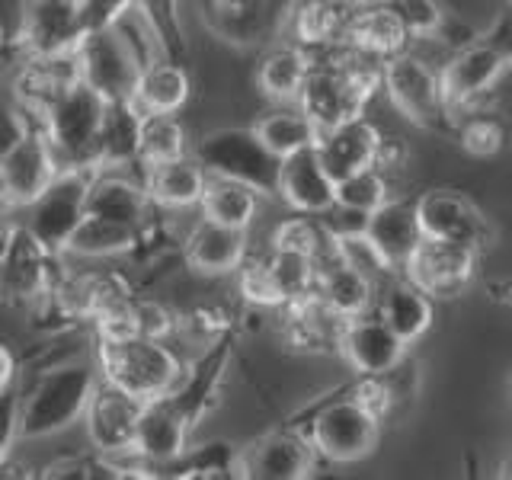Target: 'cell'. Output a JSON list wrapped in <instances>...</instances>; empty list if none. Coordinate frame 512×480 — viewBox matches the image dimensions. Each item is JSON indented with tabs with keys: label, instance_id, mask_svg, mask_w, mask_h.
<instances>
[{
	"label": "cell",
	"instance_id": "cb8c5ba5",
	"mask_svg": "<svg viewBox=\"0 0 512 480\" xmlns=\"http://www.w3.org/2000/svg\"><path fill=\"white\" fill-rule=\"evenodd\" d=\"M141 183L157 208L180 212V208H196L202 202L208 170L192 154H180L173 160L141 167Z\"/></svg>",
	"mask_w": 512,
	"mask_h": 480
},
{
	"label": "cell",
	"instance_id": "e0dca14e",
	"mask_svg": "<svg viewBox=\"0 0 512 480\" xmlns=\"http://www.w3.org/2000/svg\"><path fill=\"white\" fill-rule=\"evenodd\" d=\"M84 39L77 0H26L20 48L26 58L68 55Z\"/></svg>",
	"mask_w": 512,
	"mask_h": 480
},
{
	"label": "cell",
	"instance_id": "1f68e13d",
	"mask_svg": "<svg viewBox=\"0 0 512 480\" xmlns=\"http://www.w3.org/2000/svg\"><path fill=\"white\" fill-rule=\"evenodd\" d=\"M311 64V55L301 45H276L263 55L260 68H256V84L272 100L292 103L298 100L304 80L311 74Z\"/></svg>",
	"mask_w": 512,
	"mask_h": 480
},
{
	"label": "cell",
	"instance_id": "c3c4849f",
	"mask_svg": "<svg viewBox=\"0 0 512 480\" xmlns=\"http://www.w3.org/2000/svg\"><path fill=\"white\" fill-rule=\"evenodd\" d=\"M484 42L512 64V4L496 16V23L484 32Z\"/></svg>",
	"mask_w": 512,
	"mask_h": 480
},
{
	"label": "cell",
	"instance_id": "9c48e42d",
	"mask_svg": "<svg viewBox=\"0 0 512 480\" xmlns=\"http://www.w3.org/2000/svg\"><path fill=\"white\" fill-rule=\"evenodd\" d=\"M308 439L317 458L333 464L359 461L378 442V413L359 397L330 400L314 413Z\"/></svg>",
	"mask_w": 512,
	"mask_h": 480
},
{
	"label": "cell",
	"instance_id": "5bb4252c",
	"mask_svg": "<svg viewBox=\"0 0 512 480\" xmlns=\"http://www.w3.org/2000/svg\"><path fill=\"white\" fill-rule=\"evenodd\" d=\"M477 253V247L458 244V240L423 237L420 247L413 250L410 263L404 266V276L413 285H420L426 295H458L474 276Z\"/></svg>",
	"mask_w": 512,
	"mask_h": 480
},
{
	"label": "cell",
	"instance_id": "ac0fdd59",
	"mask_svg": "<svg viewBox=\"0 0 512 480\" xmlns=\"http://www.w3.org/2000/svg\"><path fill=\"white\" fill-rule=\"evenodd\" d=\"M416 218H420L423 237L432 240H458L468 247H484L490 240V224L477 208L448 189H432L416 199Z\"/></svg>",
	"mask_w": 512,
	"mask_h": 480
},
{
	"label": "cell",
	"instance_id": "3957f363",
	"mask_svg": "<svg viewBox=\"0 0 512 480\" xmlns=\"http://www.w3.org/2000/svg\"><path fill=\"white\" fill-rule=\"evenodd\" d=\"M96 365L100 375L138 400H154L173 394L186 378L180 356L151 336H128V340H100L96 343Z\"/></svg>",
	"mask_w": 512,
	"mask_h": 480
},
{
	"label": "cell",
	"instance_id": "484cf974",
	"mask_svg": "<svg viewBox=\"0 0 512 480\" xmlns=\"http://www.w3.org/2000/svg\"><path fill=\"white\" fill-rule=\"evenodd\" d=\"M247 260V231L202 218L186 240V263L205 276H224Z\"/></svg>",
	"mask_w": 512,
	"mask_h": 480
},
{
	"label": "cell",
	"instance_id": "f546056e",
	"mask_svg": "<svg viewBox=\"0 0 512 480\" xmlns=\"http://www.w3.org/2000/svg\"><path fill=\"white\" fill-rule=\"evenodd\" d=\"M199 208H202V218H208V221L247 231L256 218V212H260V192L247 183H240V180H228V176L208 173Z\"/></svg>",
	"mask_w": 512,
	"mask_h": 480
},
{
	"label": "cell",
	"instance_id": "e575fe53",
	"mask_svg": "<svg viewBox=\"0 0 512 480\" xmlns=\"http://www.w3.org/2000/svg\"><path fill=\"white\" fill-rule=\"evenodd\" d=\"M180 154H189V141H186L183 122L176 119V112H141L138 164L151 167Z\"/></svg>",
	"mask_w": 512,
	"mask_h": 480
},
{
	"label": "cell",
	"instance_id": "ab89813d",
	"mask_svg": "<svg viewBox=\"0 0 512 480\" xmlns=\"http://www.w3.org/2000/svg\"><path fill=\"white\" fill-rule=\"evenodd\" d=\"M240 292H244L250 304H260V308H279V304H285V295L276 276H272L269 260H244V266H240Z\"/></svg>",
	"mask_w": 512,
	"mask_h": 480
},
{
	"label": "cell",
	"instance_id": "f6af8a7d",
	"mask_svg": "<svg viewBox=\"0 0 512 480\" xmlns=\"http://www.w3.org/2000/svg\"><path fill=\"white\" fill-rule=\"evenodd\" d=\"M16 439H20V388L10 384L7 391H0V464L10 458Z\"/></svg>",
	"mask_w": 512,
	"mask_h": 480
},
{
	"label": "cell",
	"instance_id": "7a4b0ae2",
	"mask_svg": "<svg viewBox=\"0 0 512 480\" xmlns=\"http://www.w3.org/2000/svg\"><path fill=\"white\" fill-rule=\"evenodd\" d=\"M378 58L359 52L356 58H336L324 64H311V74L298 93V106L308 116L317 132L356 119L365 112V103L372 100L375 84L381 80Z\"/></svg>",
	"mask_w": 512,
	"mask_h": 480
},
{
	"label": "cell",
	"instance_id": "8fae6325",
	"mask_svg": "<svg viewBox=\"0 0 512 480\" xmlns=\"http://www.w3.org/2000/svg\"><path fill=\"white\" fill-rule=\"evenodd\" d=\"M343 359L356 368L362 378H388L404 362L407 343L384 324L375 311L346 317L340 336H336Z\"/></svg>",
	"mask_w": 512,
	"mask_h": 480
},
{
	"label": "cell",
	"instance_id": "83f0119b",
	"mask_svg": "<svg viewBox=\"0 0 512 480\" xmlns=\"http://www.w3.org/2000/svg\"><path fill=\"white\" fill-rule=\"evenodd\" d=\"M141 109L135 100H106L100 135H96V170H119L138 164Z\"/></svg>",
	"mask_w": 512,
	"mask_h": 480
},
{
	"label": "cell",
	"instance_id": "d6986e66",
	"mask_svg": "<svg viewBox=\"0 0 512 480\" xmlns=\"http://www.w3.org/2000/svg\"><path fill=\"white\" fill-rule=\"evenodd\" d=\"M381 132L368 122L365 116L346 119L340 125L320 132L314 151L320 157V164L330 173L333 183L346 180V176L359 173L365 167H378V154H381Z\"/></svg>",
	"mask_w": 512,
	"mask_h": 480
},
{
	"label": "cell",
	"instance_id": "8992f818",
	"mask_svg": "<svg viewBox=\"0 0 512 480\" xmlns=\"http://www.w3.org/2000/svg\"><path fill=\"white\" fill-rule=\"evenodd\" d=\"M93 170H58V176L48 183L36 199L23 208V228L39 240V244L64 256L71 234L87 215V189Z\"/></svg>",
	"mask_w": 512,
	"mask_h": 480
},
{
	"label": "cell",
	"instance_id": "db71d44e",
	"mask_svg": "<svg viewBox=\"0 0 512 480\" xmlns=\"http://www.w3.org/2000/svg\"><path fill=\"white\" fill-rule=\"evenodd\" d=\"M509 4H512V0H509Z\"/></svg>",
	"mask_w": 512,
	"mask_h": 480
},
{
	"label": "cell",
	"instance_id": "ba28073f",
	"mask_svg": "<svg viewBox=\"0 0 512 480\" xmlns=\"http://www.w3.org/2000/svg\"><path fill=\"white\" fill-rule=\"evenodd\" d=\"M381 84L388 90L391 103L404 116L432 132H448L452 128V112L445 106L442 80L423 58L410 52H397L381 61Z\"/></svg>",
	"mask_w": 512,
	"mask_h": 480
},
{
	"label": "cell",
	"instance_id": "4dcf8cb0",
	"mask_svg": "<svg viewBox=\"0 0 512 480\" xmlns=\"http://www.w3.org/2000/svg\"><path fill=\"white\" fill-rule=\"evenodd\" d=\"M138 240H141V231L132 228V224L87 212L84 221L77 224V231L71 234L64 253L84 256V260H106V256H122L128 250H135Z\"/></svg>",
	"mask_w": 512,
	"mask_h": 480
},
{
	"label": "cell",
	"instance_id": "6da1fadb",
	"mask_svg": "<svg viewBox=\"0 0 512 480\" xmlns=\"http://www.w3.org/2000/svg\"><path fill=\"white\" fill-rule=\"evenodd\" d=\"M96 381H100V365L90 362L45 368L26 391H20V439H48L84 420Z\"/></svg>",
	"mask_w": 512,
	"mask_h": 480
},
{
	"label": "cell",
	"instance_id": "7c38bea8",
	"mask_svg": "<svg viewBox=\"0 0 512 480\" xmlns=\"http://www.w3.org/2000/svg\"><path fill=\"white\" fill-rule=\"evenodd\" d=\"M141 407H144V400L122 391L119 384H112L100 375V381H96V388L90 394L87 413H84L87 439L96 452L100 455L132 452Z\"/></svg>",
	"mask_w": 512,
	"mask_h": 480
},
{
	"label": "cell",
	"instance_id": "ee69618b",
	"mask_svg": "<svg viewBox=\"0 0 512 480\" xmlns=\"http://www.w3.org/2000/svg\"><path fill=\"white\" fill-rule=\"evenodd\" d=\"M320 224H324V231L333 237V240H343V237H362L368 231V221H372V212H365V208H356V205H343V202H333L327 212L317 215Z\"/></svg>",
	"mask_w": 512,
	"mask_h": 480
},
{
	"label": "cell",
	"instance_id": "681fc988",
	"mask_svg": "<svg viewBox=\"0 0 512 480\" xmlns=\"http://www.w3.org/2000/svg\"><path fill=\"white\" fill-rule=\"evenodd\" d=\"M10 384H16V359L7 343H0V391H7Z\"/></svg>",
	"mask_w": 512,
	"mask_h": 480
},
{
	"label": "cell",
	"instance_id": "ffe728a7",
	"mask_svg": "<svg viewBox=\"0 0 512 480\" xmlns=\"http://www.w3.org/2000/svg\"><path fill=\"white\" fill-rule=\"evenodd\" d=\"M52 260L58 256L48 253L23 224H16L10 247L0 256V292L13 301H32L52 292Z\"/></svg>",
	"mask_w": 512,
	"mask_h": 480
},
{
	"label": "cell",
	"instance_id": "d6a6232c",
	"mask_svg": "<svg viewBox=\"0 0 512 480\" xmlns=\"http://www.w3.org/2000/svg\"><path fill=\"white\" fill-rule=\"evenodd\" d=\"M346 39L356 45V52H365L378 61L391 58L397 52H404L407 45V29L397 23V16L384 7L375 4L372 10H356L346 26Z\"/></svg>",
	"mask_w": 512,
	"mask_h": 480
},
{
	"label": "cell",
	"instance_id": "4316f807",
	"mask_svg": "<svg viewBox=\"0 0 512 480\" xmlns=\"http://www.w3.org/2000/svg\"><path fill=\"white\" fill-rule=\"evenodd\" d=\"M384 324H388L407 346L416 343L432 327V295H426L420 285H413L407 276L378 285L375 308Z\"/></svg>",
	"mask_w": 512,
	"mask_h": 480
},
{
	"label": "cell",
	"instance_id": "816d5d0a",
	"mask_svg": "<svg viewBox=\"0 0 512 480\" xmlns=\"http://www.w3.org/2000/svg\"><path fill=\"white\" fill-rule=\"evenodd\" d=\"M368 4H388V0H368Z\"/></svg>",
	"mask_w": 512,
	"mask_h": 480
},
{
	"label": "cell",
	"instance_id": "836d02e7",
	"mask_svg": "<svg viewBox=\"0 0 512 480\" xmlns=\"http://www.w3.org/2000/svg\"><path fill=\"white\" fill-rule=\"evenodd\" d=\"M253 132L260 135V141L276 157H288V154H298L304 148H314L317 138H320L317 125L304 116L301 106L269 112V116H263L253 125Z\"/></svg>",
	"mask_w": 512,
	"mask_h": 480
},
{
	"label": "cell",
	"instance_id": "30bf717a",
	"mask_svg": "<svg viewBox=\"0 0 512 480\" xmlns=\"http://www.w3.org/2000/svg\"><path fill=\"white\" fill-rule=\"evenodd\" d=\"M58 157L48 144L39 122L29 125V132L0 164V205L10 212L23 208L39 196V192L58 176Z\"/></svg>",
	"mask_w": 512,
	"mask_h": 480
},
{
	"label": "cell",
	"instance_id": "7dc6e473",
	"mask_svg": "<svg viewBox=\"0 0 512 480\" xmlns=\"http://www.w3.org/2000/svg\"><path fill=\"white\" fill-rule=\"evenodd\" d=\"M135 314H138V330L141 336H151V340H167L173 333V314L157 301H135Z\"/></svg>",
	"mask_w": 512,
	"mask_h": 480
},
{
	"label": "cell",
	"instance_id": "f1b7e54d",
	"mask_svg": "<svg viewBox=\"0 0 512 480\" xmlns=\"http://www.w3.org/2000/svg\"><path fill=\"white\" fill-rule=\"evenodd\" d=\"M189 74L170 58H151L141 64L132 100L141 112H180L189 100Z\"/></svg>",
	"mask_w": 512,
	"mask_h": 480
},
{
	"label": "cell",
	"instance_id": "f907efd6",
	"mask_svg": "<svg viewBox=\"0 0 512 480\" xmlns=\"http://www.w3.org/2000/svg\"><path fill=\"white\" fill-rule=\"evenodd\" d=\"M503 474H506V477H512V461H509L506 468H503Z\"/></svg>",
	"mask_w": 512,
	"mask_h": 480
},
{
	"label": "cell",
	"instance_id": "2e32d148",
	"mask_svg": "<svg viewBox=\"0 0 512 480\" xmlns=\"http://www.w3.org/2000/svg\"><path fill=\"white\" fill-rule=\"evenodd\" d=\"M189 429H192V416L186 413V407L173 394L144 400L132 452L141 461L157 464V468L160 464H173L186 452Z\"/></svg>",
	"mask_w": 512,
	"mask_h": 480
},
{
	"label": "cell",
	"instance_id": "d590c367",
	"mask_svg": "<svg viewBox=\"0 0 512 480\" xmlns=\"http://www.w3.org/2000/svg\"><path fill=\"white\" fill-rule=\"evenodd\" d=\"M346 0H308L295 16V32L304 45H320L336 36H346V26L352 20Z\"/></svg>",
	"mask_w": 512,
	"mask_h": 480
},
{
	"label": "cell",
	"instance_id": "b9f144b4",
	"mask_svg": "<svg viewBox=\"0 0 512 480\" xmlns=\"http://www.w3.org/2000/svg\"><path fill=\"white\" fill-rule=\"evenodd\" d=\"M42 477L48 480H93V477H122V468L109 464L100 452L96 455H71V458H58L48 468H42Z\"/></svg>",
	"mask_w": 512,
	"mask_h": 480
},
{
	"label": "cell",
	"instance_id": "d4e9b609",
	"mask_svg": "<svg viewBox=\"0 0 512 480\" xmlns=\"http://www.w3.org/2000/svg\"><path fill=\"white\" fill-rule=\"evenodd\" d=\"M151 196L144 183L128 180V176L116 170H93L90 189H87V212L103 215L112 221L132 224V228H144L151 218Z\"/></svg>",
	"mask_w": 512,
	"mask_h": 480
},
{
	"label": "cell",
	"instance_id": "f35d334b",
	"mask_svg": "<svg viewBox=\"0 0 512 480\" xmlns=\"http://www.w3.org/2000/svg\"><path fill=\"white\" fill-rule=\"evenodd\" d=\"M384 7L397 16V23L407 29L410 39L432 36L445 23V10L439 7V0H388Z\"/></svg>",
	"mask_w": 512,
	"mask_h": 480
},
{
	"label": "cell",
	"instance_id": "74e56055",
	"mask_svg": "<svg viewBox=\"0 0 512 480\" xmlns=\"http://www.w3.org/2000/svg\"><path fill=\"white\" fill-rule=\"evenodd\" d=\"M183 477H237V452L228 442H208L199 452H183L176 458Z\"/></svg>",
	"mask_w": 512,
	"mask_h": 480
},
{
	"label": "cell",
	"instance_id": "5b68a950",
	"mask_svg": "<svg viewBox=\"0 0 512 480\" xmlns=\"http://www.w3.org/2000/svg\"><path fill=\"white\" fill-rule=\"evenodd\" d=\"M192 157L212 176L240 180L253 186L260 196H276L279 192L282 157L272 154L253 128H218V132H208L192 148Z\"/></svg>",
	"mask_w": 512,
	"mask_h": 480
},
{
	"label": "cell",
	"instance_id": "7bdbcfd3",
	"mask_svg": "<svg viewBox=\"0 0 512 480\" xmlns=\"http://www.w3.org/2000/svg\"><path fill=\"white\" fill-rule=\"evenodd\" d=\"M80 4V29L87 32H100L119 26L128 13L138 10V0H77Z\"/></svg>",
	"mask_w": 512,
	"mask_h": 480
},
{
	"label": "cell",
	"instance_id": "7402d4cb",
	"mask_svg": "<svg viewBox=\"0 0 512 480\" xmlns=\"http://www.w3.org/2000/svg\"><path fill=\"white\" fill-rule=\"evenodd\" d=\"M311 295L333 314L356 317L375 308L378 285L356 266H349L333 247V253H327L324 260H317V279H314Z\"/></svg>",
	"mask_w": 512,
	"mask_h": 480
},
{
	"label": "cell",
	"instance_id": "f5cc1de1",
	"mask_svg": "<svg viewBox=\"0 0 512 480\" xmlns=\"http://www.w3.org/2000/svg\"><path fill=\"white\" fill-rule=\"evenodd\" d=\"M509 391H512V384H509Z\"/></svg>",
	"mask_w": 512,
	"mask_h": 480
},
{
	"label": "cell",
	"instance_id": "9a60e30c",
	"mask_svg": "<svg viewBox=\"0 0 512 480\" xmlns=\"http://www.w3.org/2000/svg\"><path fill=\"white\" fill-rule=\"evenodd\" d=\"M506 68L509 61L500 52H493L484 39H474L458 48L439 74L448 112H468L480 96L496 87V80L503 77Z\"/></svg>",
	"mask_w": 512,
	"mask_h": 480
},
{
	"label": "cell",
	"instance_id": "4fadbf2b",
	"mask_svg": "<svg viewBox=\"0 0 512 480\" xmlns=\"http://www.w3.org/2000/svg\"><path fill=\"white\" fill-rule=\"evenodd\" d=\"M317 464L311 439L298 429H276L237 452V477L250 480H298Z\"/></svg>",
	"mask_w": 512,
	"mask_h": 480
},
{
	"label": "cell",
	"instance_id": "60d3db41",
	"mask_svg": "<svg viewBox=\"0 0 512 480\" xmlns=\"http://www.w3.org/2000/svg\"><path fill=\"white\" fill-rule=\"evenodd\" d=\"M458 138L464 144V151L474 157H493L496 151L503 148L506 141V128L500 119L493 116H471L458 128Z\"/></svg>",
	"mask_w": 512,
	"mask_h": 480
},
{
	"label": "cell",
	"instance_id": "8d00e7d4",
	"mask_svg": "<svg viewBox=\"0 0 512 480\" xmlns=\"http://www.w3.org/2000/svg\"><path fill=\"white\" fill-rule=\"evenodd\" d=\"M336 202L375 212L378 205L388 202V180H384V173L378 167H365L336 183Z\"/></svg>",
	"mask_w": 512,
	"mask_h": 480
},
{
	"label": "cell",
	"instance_id": "44dd1931",
	"mask_svg": "<svg viewBox=\"0 0 512 480\" xmlns=\"http://www.w3.org/2000/svg\"><path fill=\"white\" fill-rule=\"evenodd\" d=\"M276 196L298 215H320L336 202V183L320 164L314 148L282 157L279 167V192Z\"/></svg>",
	"mask_w": 512,
	"mask_h": 480
},
{
	"label": "cell",
	"instance_id": "603a6c76",
	"mask_svg": "<svg viewBox=\"0 0 512 480\" xmlns=\"http://www.w3.org/2000/svg\"><path fill=\"white\" fill-rule=\"evenodd\" d=\"M365 237L372 240V247L388 263L391 272H404L413 250L423 240L420 218H416V202L388 199L384 205H378L372 212V221H368Z\"/></svg>",
	"mask_w": 512,
	"mask_h": 480
},
{
	"label": "cell",
	"instance_id": "bcb514c9",
	"mask_svg": "<svg viewBox=\"0 0 512 480\" xmlns=\"http://www.w3.org/2000/svg\"><path fill=\"white\" fill-rule=\"evenodd\" d=\"M29 125H32V119H29L26 109H16V106L0 103V164H4L7 154L29 132Z\"/></svg>",
	"mask_w": 512,
	"mask_h": 480
},
{
	"label": "cell",
	"instance_id": "52a82bcc",
	"mask_svg": "<svg viewBox=\"0 0 512 480\" xmlns=\"http://www.w3.org/2000/svg\"><path fill=\"white\" fill-rule=\"evenodd\" d=\"M77 71L87 87H93L103 100H132L135 80L141 74V58L135 42L125 36L122 26L87 32L74 48Z\"/></svg>",
	"mask_w": 512,
	"mask_h": 480
},
{
	"label": "cell",
	"instance_id": "277c9868",
	"mask_svg": "<svg viewBox=\"0 0 512 480\" xmlns=\"http://www.w3.org/2000/svg\"><path fill=\"white\" fill-rule=\"evenodd\" d=\"M103 109V96L84 80H74L36 116L61 170H96V135Z\"/></svg>",
	"mask_w": 512,
	"mask_h": 480
}]
</instances>
